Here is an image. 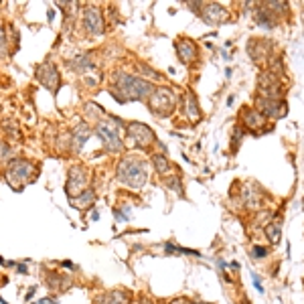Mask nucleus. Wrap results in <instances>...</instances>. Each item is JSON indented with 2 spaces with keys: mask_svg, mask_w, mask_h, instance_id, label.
I'll return each mask as SVG.
<instances>
[{
  "mask_svg": "<svg viewBox=\"0 0 304 304\" xmlns=\"http://www.w3.org/2000/svg\"><path fill=\"white\" fill-rule=\"evenodd\" d=\"M260 91L266 93L268 97H276L280 93V83L272 71H264L260 75Z\"/></svg>",
  "mask_w": 304,
  "mask_h": 304,
  "instance_id": "12",
  "label": "nucleus"
},
{
  "mask_svg": "<svg viewBox=\"0 0 304 304\" xmlns=\"http://www.w3.org/2000/svg\"><path fill=\"white\" fill-rule=\"evenodd\" d=\"M245 124H247L251 130H256V128H262V126H264V118H262V114H258V112L247 110V112H245Z\"/></svg>",
  "mask_w": 304,
  "mask_h": 304,
  "instance_id": "20",
  "label": "nucleus"
},
{
  "mask_svg": "<svg viewBox=\"0 0 304 304\" xmlns=\"http://www.w3.org/2000/svg\"><path fill=\"white\" fill-rule=\"evenodd\" d=\"M152 163H155V169H157L161 175L171 173V165H169V161H167L163 155H155V157H152Z\"/></svg>",
  "mask_w": 304,
  "mask_h": 304,
  "instance_id": "21",
  "label": "nucleus"
},
{
  "mask_svg": "<svg viewBox=\"0 0 304 304\" xmlns=\"http://www.w3.org/2000/svg\"><path fill=\"white\" fill-rule=\"evenodd\" d=\"M83 27L89 35L99 37L104 33V21H101V11L97 7H87L83 11Z\"/></svg>",
  "mask_w": 304,
  "mask_h": 304,
  "instance_id": "8",
  "label": "nucleus"
},
{
  "mask_svg": "<svg viewBox=\"0 0 304 304\" xmlns=\"http://www.w3.org/2000/svg\"><path fill=\"white\" fill-rule=\"evenodd\" d=\"M93 201H95L93 191H83V193L77 195V199H71V205L77 207V209H87Z\"/></svg>",
  "mask_w": 304,
  "mask_h": 304,
  "instance_id": "19",
  "label": "nucleus"
},
{
  "mask_svg": "<svg viewBox=\"0 0 304 304\" xmlns=\"http://www.w3.org/2000/svg\"><path fill=\"white\" fill-rule=\"evenodd\" d=\"M266 253H268V251H266L264 247H260V245H256V247L251 249V256H253V258H266Z\"/></svg>",
  "mask_w": 304,
  "mask_h": 304,
  "instance_id": "27",
  "label": "nucleus"
},
{
  "mask_svg": "<svg viewBox=\"0 0 304 304\" xmlns=\"http://www.w3.org/2000/svg\"><path fill=\"white\" fill-rule=\"evenodd\" d=\"M85 181H87V175L81 167H71L69 169V175H67V185H65V191L67 195H77V193H83L85 189Z\"/></svg>",
  "mask_w": 304,
  "mask_h": 304,
  "instance_id": "9",
  "label": "nucleus"
},
{
  "mask_svg": "<svg viewBox=\"0 0 304 304\" xmlns=\"http://www.w3.org/2000/svg\"><path fill=\"white\" fill-rule=\"evenodd\" d=\"M0 264H5V260H3V258H0Z\"/></svg>",
  "mask_w": 304,
  "mask_h": 304,
  "instance_id": "35",
  "label": "nucleus"
},
{
  "mask_svg": "<svg viewBox=\"0 0 304 304\" xmlns=\"http://www.w3.org/2000/svg\"><path fill=\"white\" fill-rule=\"evenodd\" d=\"M67 65H69L73 71H77V73H85V71H91V69H93V59H91L89 53H81V55H77L75 59H71Z\"/></svg>",
  "mask_w": 304,
  "mask_h": 304,
  "instance_id": "16",
  "label": "nucleus"
},
{
  "mask_svg": "<svg viewBox=\"0 0 304 304\" xmlns=\"http://www.w3.org/2000/svg\"><path fill=\"white\" fill-rule=\"evenodd\" d=\"M260 106L264 108V112L268 116H274V118H284V114H286V104L278 97H262Z\"/></svg>",
  "mask_w": 304,
  "mask_h": 304,
  "instance_id": "11",
  "label": "nucleus"
},
{
  "mask_svg": "<svg viewBox=\"0 0 304 304\" xmlns=\"http://www.w3.org/2000/svg\"><path fill=\"white\" fill-rule=\"evenodd\" d=\"M268 19H274V15H272V11L268 9V5L258 7V11H256V23H258L260 27H264V29H272L274 23H270Z\"/></svg>",
  "mask_w": 304,
  "mask_h": 304,
  "instance_id": "18",
  "label": "nucleus"
},
{
  "mask_svg": "<svg viewBox=\"0 0 304 304\" xmlns=\"http://www.w3.org/2000/svg\"><path fill=\"white\" fill-rule=\"evenodd\" d=\"M17 270H19L21 274H25V272H27V264H19V266H17Z\"/></svg>",
  "mask_w": 304,
  "mask_h": 304,
  "instance_id": "32",
  "label": "nucleus"
},
{
  "mask_svg": "<svg viewBox=\"0 0 304 304\" xmlns=\"http://www.w3.org/2000/svg\"><path fill=\"white\" fill-rule=\"evenodd\" d=\"M177 53H179V59L189 65V63H193L197 59V47H195L193 41L181 39V41H177Z\"/></svg>",
  "mask_w": 304,
  "mask_h": 304,
  "instance_id": "13",
  "label": "nucleus"
},
{
  "mask_svg": "<svg viewBox=\"0 0 304 304\" xmlns=\"http://www.w3.org/2000/svg\"><path fill=\"white\" fill-rule=\"evenodd\" d=\"M37 79L49 89V91H53L57 93L59 89V83H61V77H59V71L55 65H51V63H43L39 69H37Z\"/></svg>",
  "mask_w": 304,
  "mask_h": 304,
  "instance_id": "7",
  "label": "nucleus"
},
{
  "mask_svg": "<svg viewBox=\"0 0 304 304\" xmlns=\"http://www.w3.org/2000/svg\"><path fill=\"white\" fill-rule=\"evenodd\" d=\"M91 136V130H89V126L87 124H77V128L73 130V140H71V148L75 150V152H79L81 148H83V144H85V140Z\"/></svg>",
  "mask_w": 304,
  "mask_h": 304,
  "instance_id": "14",
  "label": "nucleus"
},
{
  "mask_svg": "<svg viewBox=\"0 0 304 304\" xmlns=\"http://www.w3.org/2000/svg\"><path fill=\"white\" fill-rule=\"evenodd\" d=\"M95 134L99 136V140L104 142L106 150H112V152H120L124 148V142L116 130L114 124H110V120H99L95 124Z\"/></svg>",
  "mask_w": 304,
  "mask_h": 304,
  "instance_id": "5",
  "label": "nucleus"
},
{
  "mask_svg": "<svg viewBox=\"0 0 304 304\" xmlns=\"http://www.w3.org/2000/svg\"><path fill=\"white\" fill-rule=\"evenodd\" d=\"M31 173H33V165L29 161H23V159H17L13 163H9V169H7V181L13 189L21 191L25 183H29L31 179Z\"/></svg>",
  "mask_w": 304,
  "mask_h": 304,
  "instance_id": "4",
  "label": "nucleus"
},
{
  "mask_svg": "<svg viewBox=\"0 0 304 304\" xmlns=\"http://www.w3.org/2000/svg\"><path fill=\"white\" fill-rule=\"evenodd\" d=\"M63 266H65V268H73V264H71L69 260H65V262H63Z\"/></svg>",
  "mask_w": 304,
  "mask_h": 304,
  "instance_id": "33",
  "label": "nucleus"
},
{
  "mask_svg": "<svg viewBox=\"0 0 304 304\" xmlns=\"http://www.w3.org/2000/svg\"><path fill=\"white\" fill-rule=\"evenodd\" d=\"M167 185H169L173 191L177 189V195H183V187H181V181H179V179H169Z\"/></svg>",
  "mask_w": 304,
  "mask_h": 304,
  "instance_id": "26",
  "label": "nucleus"
},
{
  "mask_svg": "<svg viewBox=\"0 0 304 304\" xmlns=\"http://www.w3.org/2000/svg\"><path fill=\"white\" fill-rule=\"evenodd\" d=\"M175 106H177V101H175V95L171 89L167 87H161V89H155L148 99V108L150 112L159 116V118H167L175 112Z\"/></svg>",
  "mask_w": 304,
  "mask_h": 304,
  "instance_id": "3",
  "label": "nucleus"
},
{
  "mask_svg": "<svg viewBox=\"0 0 304 304\" xmlns=\"http://www.w3.org/2000/svg\"><path fill=\"white\" fill-rule=\"evenodd\" d=\"M118 181L132 187V189H142L144 183L148 181V173H146L144 163L140 159H134V157H126L124 161H120Z\"/></svg>",
  "mask_w": 304,
  "mask_h": 304,
  "instance_id": "2",
  "label": "nucleus"
},
{
  "mask_svg": "<svg viewBox=\"0 0 304 304\" xmlns=\"http://www.w3.org/2000/svg\"><path fill=\"white\" fill-rule=\"evenodd\" d=\"M85 114L89 116V114H97V118H101L104 116V110H101L97 104H85Z\"/></svg>",
  "mask_w": 304,
  "mask_h": 304,
  "instance_id": "24",
  "label": "nucleus"
},
{
  "mask_svg": "<svg viewBox=\"0 0 304 304\" xmlns=\"http://www.w3.org/2000/svg\"><path fill=\"white\" fill-rule=\"evenodd\" d=\"M152 85L136 75H130V73H124V71H118L116 73V79H114V85L110 87V93L124 104V101H138V99H146L152 95Z\"/></svg>",
  "mask_w": 304,
  "mask_h": 304,
  "instance_id": "1",
  "label": "nucleus"
},
{
  "mask_svg": "<svg viewBox=\"0 0 304 304\" xmlns=\"http://www.w3.org/2000/svg\"><path fill=\"white\" fill-rule=\"evenodd\" d=\"M169 304H191V302H189V298H175Z\"/></svg>",
  "mask_w": 304,
  "mask_h": 304,
  "instance_id": "30",
  "label": "nucleus"
},
{
  "mask_svg": "<svg viewBox=\"0 0 304 304\" xmlns=\"http://www.w3.org/2000/svg\"><path fill=\"white\" fill-rule=\"evenodd\" d=\"M39 304H55V300H53V298H43Z\"/></svg>",
  "mask_w": 304,
  "mask_h": 304,
  "instance_id": "31",
  "label": "nucleus"
},
{
  "mask_svg": "<svg viewBox=\"0 0 304 304\" xmlns=\"http://www.w3.org/2000/svg\"><path fill=\"white\" fill-rule=\"evenodd\" d=\"M251 280H253V286L258 288V292H260V294H264V286H262V280H260V276H258V274H251Z\"/></svg>",
  "mask_w": 304,
  "mask_h": 304,
  "instance_id": "28",
  "label": "nucleus"
},
{
  "mask_svg": "<svg viewBox=\"0 0 304 304\" xmlns=\"http://www.w3.org/2000/svg\"><path fill=\"white\" fill-rule=\"evenodd\" d=\"M185 116H187L193 124H197V122L201 120V110H199V104H197V97H195L193 93H187V95H185Z\"/></svg>",
  "mask_w": 304,
  "mask_h": 304,
  "instance_id": "15",
  "label": "nucleus"
},
{
  "mask_svg": "<svg viewBox=\"0 0 304 304\" xmlns=\"http://www.w3.org/2000/svg\"><path fill=\"white\" fill-rule=\"evenodd\" d=\"M13 159H15V148H11L9 144H5V142H0V163H13Z\"/></svg>",
  "mask_w": 304,
  "mask_h": 304,
  "instance_id": "22",
  "label": "nucleus"
},
{
  "mask_svg": "<svg viewBox=\"0 0 304 304\" xmlns=\"http://www.w3.org/2000/svg\"><path fill=\"white\" fill-rule=\"evenodd\" d=\"M266 235H268V239L272 241V245H278V243H280V237H282V221H280V217L266 225Z\"/></svg>",
  "mask_w": 304,
  "mask_h": 304,
  "instance_id": "17",
  "label": "nucleus"
},
{
  "mask_svg": "<svg viewBox=\"0 0 304 304\" xmlns=\"http://www.w3.org/2000/svg\"><path fill=\"white\" fill-rule=\"evenodd\" d=\"M201 17H203V21H205L207 25H221V23L227 21V11H225L223 7L211 3V5H207V7H203Z\"/></svg>",
  "mask_w": 304,
  "mask_h": 304,
  "instance_id": "10",
  "label": "nucleus"
},
{
  "mask_svg": "<svg viewBox=\"0 0 304 304\" xmlns=\"http://www.w3.org/2000/svg\"><path fill=\"white\" fill-rule=\"evenodd\" d=\"M126 130H128V138L134 146L138 148H146L148 144L155 142V134L152 130L146 126V124H140V122H130L126 124Z\"/></svg>",
  "mask_w": 304,
  "mask_h": 304,
  "instance_id": "6",
  "label": "nucleus"
},
{
  "mask_svg": "<svg viewBox=\"0 0 304 304\" xmlns=\"http://www.w3.org/2000/svg\"><path fill=\"white\" fill-rule=\"evenodd\" d=\"M5 128H7V134H9V136H13L15 140H19V138H21V136H19V128H17V124H15L13 120H7V122H5Z\"/></svg>",
  "mask_w": 304,
  "mask_h": 304,
  "instance_id": "23",
  "label": "nucleus"
},
{
  "mask_svg": "<svg viewBox=\"0 0 304 304\" xmlns=\"http://www.w3.org/2000/svg\"><path fill=\"white\" fill-rule=\"evenodd\" d=\"M95 304H114V302H112V298H110V294H101V296H97V300H95Z\"/></svg>",
  "mask_w": 304,
  "mask_h": 304,
  "instance_id": "29",
  "label": "nucleus"
},
{
  "mask_svg": "<svg viewBox=\"0 0 304 304\" xmlns=\"http://www.w3.org/2000/svg\"><path fill=\"white\" fill-rule=\"evenodd\" d=\"M7 55V39H5V31H3V23H0V57Z\"/></svg>",
  "mask_w": 304,
  "mask_h": 304,
  "instance_id": "25",
  "label": "nucleus"
},
{
  "mask_svg": "<svg viewBox=\"0 0 304 304\" xmlns=\"http://www.w3.org/2000/svg\"><path fill=\"white\" fill-rule=\"evenodd\" d=\"M193 304H207V302H193Z\"/></svg>",
  "mask_w": 304,
  "mask_h": 304,
  "instance_id": "34",
  "label": "nucleus"
}]
</instances>
